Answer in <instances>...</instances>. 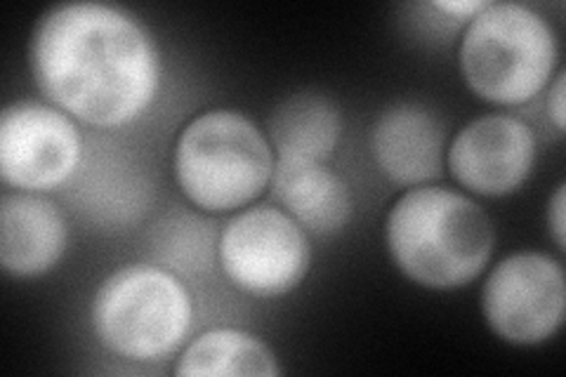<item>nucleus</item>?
I'll return each mask as SVG.
<instances>
[{"instance_id": "nucleus-2", "label": "nucleus", "mask_w": 566, "mask_h": 377, "mask_svg": "<svg viewBox=\"0 0 566 377\" xmlns=\"http://www.w3.org/2000/svg\"><path fill=\"white\" fill-rule=\"evenodd\" d=\"M385 243L399 272L430 291H455L480 276L495 245L484 208L447 187H411L385 222Z\"/></svg>"}, {"instance_id": "nucleus-5", "label": "nucleus", "mask_w": 566, "mask_h": 377, "mask_svg": "<svg viewBox=\"0 0 566 377\" xmlns=\"http://www.w3.org/2000/svg\"><path fill=\"white\" fill-rule=\"evenodd\" d=\"M91 321L106 352L149 364L185 345L193 304L185 283L168 269L130 264L102 281Z\"/></svg>"}, {"instance_id": "nucleus-16", "label": "nucleus", "mask_w": 566, "mask_h": 377, "mask_svg": "<svg viewBox=\"0 0 566 377\" xmlns=\"http://www.w3.org/2000/svg\"><path fill=\"white\" fill-rule=\"evenodd\" d=\"M547 114H551L555 128L562 133L566 125V109H564V71L559 69L553 85L547 87Z\"/></svg>"}, {"instance_id": "nucleus-9", "label": "nucleus", "mask_w": 566, "mask_h": 377, "mask_svg": "<svg viewBox=\"0 0 566 377\" xmlns=\"http://www.w3.org/2000/svg\"><path fill=\"white\" fill-rule=\"evenodd\" d=\"M536 151V133L522 118L489 114L458 130L447 151V164L460 187L499 199L526 182Z\"/></svg>"}, {"instance_id": "nucleus-7", "label": "nucleus", "mask_w": 566, "mask_h": 377, "mask_svg": "<svg viewBox=\"0 0 566 377\" xmlns=\"http://www.w3.org/2000/svg\"><path fill=\"white\" fill-rule=\"evenodd\" d=\"M566 279L562 264L536 250L501 260L482 289V314L489 328L517 347H536L564 323Z\"/></svg>"}, {"instance_id": "nucleus-8", "label": "nucleus", "mask_w": 566, "mask_h": 377, "mask_svg": "<svg viewBox=\"0 0 566 377\" xmlns=\"http://www.w3.org/2000/svg\"><path fill=\"white\" fill-rule=\"evenodd\" d=\"M83 137L76 121L55 104L20 100L0 114V177L29 193L57 189L81 166Z\"/></svg>"}, {"instance_id": "nucleus-1", "label": "nucleus", "mask_w": 566, "mask_h": 377, "mask_svg": "<svg viewBox=\"0 0 566 377\" xmlns=\"http://www.w3.org/2000/svg\"><path fill=\"white\" fill-rule=\"evenodd\" d=\"M29 66L50 104L95 128L145 114L161 87V52L135 14L97 0L52 6L33 29Z\"/></svg>"}, {"instance_id": "nucleus-15", "label": "nucleus", "mask_w": 566, "mask_h": 377, "mask_svg": "<svg viewBox=\"0 0 566 377\" xmlns=\"http://www.w3.org/2000/svg\"><path fill=\"white\" fill-rule=\"evenodd\" d=\"M547 224H551L555 245L564 250V237H566V187L564 182L555 189L551 203H547Z\"/></svg>"}, {"instance_id": "nucleus-14", "label": "nucleus", "mask_w": 566, "mask_h": 377, "mask_svg": "<svg viewBox=\"0 0 566 377\" xmlns=\"http://www.w3.org/2000/svg\"><path fill=\"white\" fill-rule=\"evenodd\" d=\"M175 375L180 377H224V375H281L272 347L253 333L216 328L199 335L177 358Z\"/></svg>"}, {"instance_id": "nucleus-10", "label": "nucleus", "mask_w": 566, "mask_h": 377, "mask_svg": "<svg viewBox=\"0 0 566 377\" xmlns=\"http://www.w3.org/2000/svg\"><path fill=\"white\" fill-rule=\"evenodd\" d=\"M447 128L420 102H397L376 118L370 151L380 172L399 187H422L444 168Z\"/></svg>"}, {"instance_id": "nucleus-4", "label": "nucleus", "mask_w": 566, "mask_h": 377, "mask_svg": "<svg viewBox=\"0 0 566 377\" xmlns=\"http://www.w3.org/2000/svg\"><path fill=\"white\" fill-rule=\"evenodd\" d=\"M460 74L476 97L515 106L534 100L559 62L551 22L522 3H486L468 20L458 50Z\"/></svg>"}, {"instance_id": "nucleus-11", "label": "nucleus", "mask_w": 566, "mask_h": 377, "mask_svg": "<svg viewBox=\"0 0 566 377\" xmlns=\"http://www.w3.org/2000/svg\"><path fill=\"white\" fill-rule=\"evenodd\" d=\"M69 227L55 203L39 193L0 199V264L14 279L43 276L66 253Z\"/></svg>"}, {"instance_id": "nucleus-12", "label": "nucleus", "mask_w": 566, "mask_h": 377, "mask_svg": "<svg viewBox=\"0 0 566 377\" xmlns=\"http://www.w3.org/2000/svg\"><path fill=\"white\" fill-rule=\"evenodd\" d=\"M270 185L281 208L316 237H333L352 220L349 187L326 164L276 158Z\"/></svg>"}, {"instance_id": "nucleus-6", "label": "nucleus", "mask_w": 566, "mask_h": 377, "mask_svg": "<svg viewBox=\"0 0 566 377\" xmlns=\"http://www.w3.org/2000/svg\"><path fill=\"white\" fill-rule=\"evenodd\" d=\"M222 272L239 291L281 297L305 281L312 266L307 231L286 210L248 208L224 224L218 239Z\"/></svg>"}, {"instance_id": "nucleus-13", "label": "nucleus", "mask_w": 566, "mask_h": 377, "mask_svg": "<svg viewBox=\"0 0 566 377\" xmlns=\"http://www.w3.org/2000/svg\"><path fill=\"white\" fill-rule=\"evenodd\" d=\"M264 135L276 158L326 164L340 142L343 118L326 95L295 93L276 104Z\"/></svg>"}, {"instance_id": "nucleus-3", "label": "nucleus", "mask_w": 566, "mask_h": 377, "mask_svg": "<svg viewBox=\"0 0 566 377\" xmlns=\"http://www.w3.org/2000/svg\"><path fill=\"white\" fill-rule=\"evenodd\" d=\"M276 156L258 125L237 109H208L175 142V179L187 199L208 212L255 201L272 182Z\"/></svg>"}, {"instance_id": "nucleus-17", "label": "nucleus", "mask_w": 566, "mask_h": 377, "mask_svg": "<svg viewBox=\"0 0 566 377\" xmlns=\"http://www.w3.org/2000/svg\"><path fill=\"white\" fill-rule=\"evenodd\" d=\"M484 0H437L432 3L434 10L444 12L447 17H455V20H472V17L484 10Z\"/></svg>"}]
</instances>
